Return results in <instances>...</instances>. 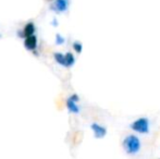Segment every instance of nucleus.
<instances>
[{
  "label": "nucleus",
  "mask_w": 160,
  "mask_h": 159,
  "mask_svg": "<svg viewBox=\"0 0 160 159\" xmlns=\"http://www.w3.org/2000/svg\"><path fill=\"white\" fill-rule=\"evenodd\" d=\"M56 44L57 45H62L64 44V38L61 36L60 34H57L56 35Z\"/></svg>",
  "instance_id": "9b49d317"
},
{
  "label": "nucleus",
  "mask_w": 160,
  "mask_h": 159,
  "mask_svg": "<svg viewBox=\"0 0 160 159\" xmlns=\"http://www.w3.org/2000/svg\"><path fill=\"white\" fill-rule=\"evenodd\" d=\"M130 129L139 134H148L150 130V121L146 117H141L131 123Z\"/></svg>",
  "instance_id": "f03ea898"
},
{
  "label": "nucleus",
  "mask_w": 160,
  "mask_h": 159,
  "mask_svg": "<svg viewBox=\"0 0 160 159\" xmlns=\"http://www.w3.org/2000/svg\"><path fill=\"white\" fill-rule=\"evenodd\" d=\"M75 63V58L71 52L65 53V68H70Z\"/></svg>",
  "instance_id": "6e6552de"
},
{
  "label": "nucleus",
  "mask_w": 160,
  "mask_h": 159,
  "mask_svg": "<svg viewBox=\"0 0 160 159\" xmlns=\"http://www.w3.org/2000/svg\"><path fill=\"white\" fill-rule=\"evenodd\" d=\"M24 46L28 50H35L37 47V38L35 35H31V36L26 37L24 40Z\"/></svg>",
  "instance_id": "20e7f679"
},
{
  "label": "nucleus",
  "mask_w": 160,
  "mask_h": 159,
  "mask_svg": "<svg viewBox=\"0 0 160 159\" xmlns=\"http://www.w3.org/2000/svg\"><path fill=\"white\" fill-rule=\"evenodd\" d=\"M0 37H1V35H0Z\"/></svg>",
  "instance_id": "f8f14e48"
},
{
  "label": "nucleus",
  "mask_w": 160,
  "mask_h": 159,
  "mask_svg": "<svg viewBox=\"0 0 160 159\" xmlns=\"http://www.w3.org/2000/svg\"><path fill=\"white\" fill-rule=\"evenodd\" d=\"M55 59L59 64L65 67V55H62L61 52H56L55 53Z\"/></svg>",
  "instance_id": "1a4fd4ad"
},
{
  "label": "nucleus",
  "mask_w": 160,
  "mask_h": 159,
  "mask_svg": "<svg viewBox=\"0 0 160 159\" xmlns=\"http://www.w3.org/2000/svg\"><path fill=\"white\" fill-rule=\"evenodd\" d=\"M23 32H24V35H25V37L31 36V35H34V32H35V25H34L32 22H30V23H28L25 25Z\"/></svg>",
  "instance_id": "0eeeda50"
},
{
  "label": "nucleus",
  "mask_w": 160,
  "mask_h": 159,
  "mask_svg": "<svg viewBox=\"0 0 160 159\" xmlns=\"http://www.w3.org/2000/svg\"><path fill=\"white\" fill-rule=\"evenodd\" d=\"M122 147L128 155H136L142 148V142L136 135L130 134L124 137L122 142Z\"/></svg>",
  "instance_id": "f257e3e1"
},
{
  "label": "nucleus",
  "mask_w": 160,
  "mask_h": 159,
  "mask_svg": "<svg viewBox=\"0 0 160 159\" xmlns=\"http://www.w3.org/2000/svg\"><path fill=\"white\" fill-rule=\"evenodd\" d=\"M76 102H78L71 99V98H69V99L67 100V107H68V109H69L70 112H72V113H78L80 112V107L76 105Z\"/></svg>",
  "instance_id": "423d86ee"
},
{
  "label": "nucleus",
  "mask_w": 160,
  "mask_h": 159,
  "mask_svg": "<svg viewBox=\"0 0 160 159\" xmlns=\"http://www.w3.org/2000/svg\"><path fill=\"white\" fill-rule=\"evenodd\" d=\"M91 129L93 130L94 136L96 138H103L107 135V129H106V127L98 124V123H92Z\"/></svg>",
  "instance_id": "7ed1b4c3"
},
{
  "label": "nucleus",
  "mask_w": 160,
  "mask_h": 159,
  "mask_svg": "<svg viewBox=\"0 0 160 159\" xmlns=\"http://www.w3.org/2000/svg\"><path fill=\"white\" fill-rule=\"evenodd\" d=\"M73 49L78 53H81V52H82V50H83V45H82V42H73Z\"/></svg>",
  "instance_id": "9d476101"
},
{
  "label": "nucleus",
  "mask_w": 160,
  "mask_h": 159,
  "mask_svg": "<svg viewBox=\"0 0 160 159\" xmlns=\"http://www.w3.org/2000/svg\"><path fill=\"white\" fill-rule=\"evenodd\" d=\"M69 7V0H56L55 1V9L57 12H64Z\"/></svg>",
  "instance_id": "39448f33"
}]
</instances>
